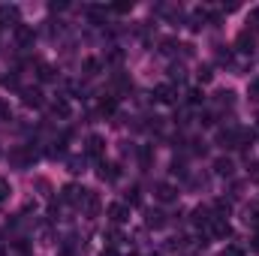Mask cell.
I'll return each mask as SVG.
<instances>
[{"label":"cell","instance_id":"cell-1","mask_svg":"<svg viewBox=\"0 0 259 256\" xmlns=\"http://www.w3.org/2000/svg\"><path fill=\"white\" fill-rule=\"evenodd\" d=\"M88 193L91 190H84V187H78V184H66L64 187V202H69V205H84V199H88Z\"/></svg>","mask_w":259,"mask_h":256},{"label":"cell","instance_id":"cell-2","mask_svg":"<svg viewBox=\"0 0 259 256\" xmlns=\"http://www.w3.org/2000/svg\"><path fill=\"white\" fill-rule=\"evenodd\" d=\"M235 49H238V52H244V55H253V49H256V33L241 30V33L235 36Z\"/></svg>","mask_w":259,"mask_h":256},{"label":"cell","instance_id":"cell-3","mask_svg":"<svg viewBox=\"0 0 259 256\" xmlns=\"http://www.w3.org/2000/svg\"><path fill=\"white\" fill-rule=\"evenodd\" d=\"M208 232H211L214 238H229V235H232V226L226 223V217H214V220L208 223Z\"/></svg>","mask_w":259,"mask_h":256},{"label":"cell","instance_id":"cell-4","mask_svg":"<svg viewBox=\"0 0 259 256\" xmlns=\"http://www.w3.org/2000/svg\"><path fill=\"white\" fill-rule=\"evenodd\" d=\"M106 214H109L112 223H124V220L130 217V208L124 205V202H112V205L106 208Z\"/></svg>","mask_w":259,"mask_h":256},{"label":"cell","instance_id":"cell-5","mask_svg":"<svg viewBox=\"0 0 259 256\" xmlns=\"http://www.w3.org/2000/svg\"><path fill=\"white\" fill-rule=\"evenodd\" d=\"M175 97H178V94H175V88H172V84H157V88H154V100H157V103L172 106V103H175Z\"/></svg>","mask_w":259,"mask_h":256},{"label":"cell","instance_id":"cell-6","mask_svg":"<svg viewBox=\"0 0 259 256\" xmlns=\"http://www.w3.org/2000/svg\"><path fill=\"white\" fill-rule=\"evenodd\" d=\"M103 154H106V139H103V136H91V139H88V157L100 160Z\"/></svg>","mask_w":259,"mask_h":256},{"label":"cell","instance_id":"cell-7","mask_svg":"<svg viewBox=\"0 0 259 256\" xmlns=\"http://www.w3.org/2000/svg\"><path fill=\"white\" fill-rule=\"evenodd\" d=\"M154 196H157L160 202H172V199L178 196V190H175L172 184H166V181H160V184H154Z\"/></svg>","mask_w":259,"mask_h":256},{"label":"cell","instance_id":"cell-8","mask_svg":"<svg viewBox=\"0 0 259 256\" xmlns=\"http://www.w3.org/2000/svg\"><path fill=\"white\" fill-rule=\"evenodd\" d=\"M21 100H24V106H33V109L42 106V94H39L36 88H24V91H21Z\"/></svg>","mask_w":259,"mask_h":256},{"label":"cell","instance_id":"cell-9","mask_svg":"<svg viewBox=\"0 0 259 256\" xmlns=\"http://www.w3.org/2000/svg\"><path fill=\"white\" fill-rule=\"evenodd\" d=\"M0 24L18 27V6H0Z\"/></svg>","mask_w":259,"mask_h":256},{"label":"cell","instance_id":"cell-10","mask_svg":"<svg viewBox=\"0 0 259 256\" xmlns=\"http://www.w3.org/2000/svg\"><path fill=\"white\" fill-rule=\"evenodd\" d=\"M52 112H55L58 118H69V115H72V106H69L66 97H58V100L52 103Z\"/></svg>","mask_w":259,"mask_h":256},{"label":"cell","instance_id":"cell-11","mask_svg":"<svg viewBox=\"0 0 259 256\" xmlns=\"http://www.w3.org/2000/svg\"><path fill=\"white\" fill-rule=\"evenodd\" d=\"M214 220V214L208 211V208H196L193 211V223L199 226V229H208V223Z\"/></svg>","mask_w":259,"mask_h":256},{"label":"cell","instance_id":"cell-12","mask_svg":"<svg viewBox=\"0 0 259 256\" xmlns=\"http://www.w3.org/2000/svg\"><path fill=\"white\" fill-rule=\"evenodd\" d=\"M15 39H18V46H30L33 42V30L27 24H18L15 27Z\"/></svg>","mask_w":259,"mask_h":256},{"label":"cell","instance_id":"cell-13","mask_svg":"<svg viewBox=\"0 0 259 256\" xmlns=\"http://www.w3.org/2000/svg\"><path fill=\"white\" fill-rule=\"evenodd\" d=\"M214 172H217V175H232V172H235V166H232V160H229V157H220V160H214Z\"/></svg>","mask_w":259,"mask_h":256},{"label":"cell","instance_id":"cell-14","mask_svg":"<svg viewBox=\"0 0 259 256\" xmlns=\"http://www.w3.org/2000/svg\"><path fill=\"white\" fill-rule=\"evenodd\" d=\"M145 223H148L151 229H163V226H166V214H160V211H148Z\"/></svg>","mask_w":259,"mask_h":256},{"label":"cell","instance_id":"cell-15","mask_svg":"<svg viewBox=\"0 0 259 256\" xmlns=\"http://www.w3.org/2000/svg\"><path fill=\"white\" fill-rule=\"evenodd\" d=\"M100 178L103 181H115L118 178V166L115 163H100Z\"/></svg>","mask_w":259,"mask_h":256},{"label":"cell","instance_id":"cell-16","mask_svg":"<svg viewBox=\"0 0 259 256\" xmlns=\"http://www.w3.org/2000/svg\"><path fill=\"white\" fill-rule=\"evenodd\" d=\"M81 208L94 217V214L100 211V196H97V193H88V199H84V205H81Z\"/></svg>","mask_w":259,"mask_h":256},{"label":"cell","instance_id":"cell-17","mask_svg":"<svg viewBox=\"0 0 259 256\" xmlns=\"http://www.w3.org/2000/svg\"><path fill=\"white\" fill-rule=\"evenodd\" d=\"M115 109H118V100H115V97H106V100L100 103V112H103V115H115Z\"/></svg>","mask_w":259,"mask_h":256},{"label":"cell","instance_id":"cell-18","mask_svg":"<svg viewBox=\"0 0 259 256\" xmlns=\"http://www.w3.org/2000/svg\"><path fill=\"white\" fill-rule=\"evenodd\" d=\"M247 24H250V27H247L250 33H259V6H256V9H250V18H247Z\"/></svg>","mask_w":259,"mask_h":256},{"label":"cell","instance_id":"cell-19","mask_svg":"<svg viewBox=\"0 0 259 256\" xmlns=\"http://www.w3.org/2000/svg\"><path fill=\"white\" fill-rule=\"evenodd\" d=\"M36 69H39L36 75H39L42 81H49V78H55V69H52V66H49V64H36Z\"/></svg>","mask_w":259,"mask_h":256},{"label":"cell","instance_id":"cell-20","mask_svg":"<svg viewBox=\"0 0 259 256\" xmlns=\"http://www.w3.org/2000/svg\"><path fill=\"white\" fill-rule=\"evenodd\" d=\"M103 18H106V9H103V6H91V21H94V24H100Z\"/></svg>","mask_w":259,"mask_h":256},{"label":"cell","instance_id":"cell-21","mask_svg":"<svg viewBox=\"0 0 259 256\" xmlns=\"http://www.w3.org/2000/svg\"><path fill=\"white\" fill-rule=\"evenodd\" d=\"M127 205H142V190H139V187H133V190L127 193Z\"/></svg>","mask_w":259,"mask_h":256},{"label":"cell","instance_id":"cell-22","mask_svg":"<svg viewBox=\"0 0 259 256\" xmlns=\"http://www.w3.org/2000/svg\"><path fill=\"white\" fill-rule=\"evenodd\" d=\"M97 69H100V61H94V58L84 61V75H97Z\"/></svg>","mask_w":259,"mask_h":256},{"label":"cell","instance_id":"cell-23","mask_svg":"<svg viewBox=\"0 0 259 256\" xmlns=\"http://www.w3.org/2000/svg\"><path fill=\"white\" fill-rule=\"evenodd\" d=\"M12 160H15L18 166H27V160H30V154H27V151H12Z\"/></svg>","mask_w":259,"mask_h":256},{"label":"cell","instance_id":"cell-24","mask_svg":"<svg viewBox=\"0 0 259 256\" xmlns=\"http://www.w3.org/2000/svg\"><path fill=\"white\" fill-rule=\"evenodd\" d=\"M12 118V106L6 100H0V121H9Z\"/></svg>","mask_w":259,"mask_h":256},{"label":"cell","instance_id":"cell-25","mask_svg":"<svg viewBox=\"0 0 259 256\" xmlns=\"http://www.w3.org/2000/svg\"><path fill=\"white\" fill-rule=\"evenodd\" d=\"M9 193H12V184H9L6 178H0V202H3V199H9Z\"/></svg>","mask_w":259,"mask_h":256},{"label":"cell","instance_id":"cell-26","mask_svg":"<svg viewBox=\"0 0 259 256\" xmlns=\"http://www.w3.org/2000/svg\"><path fill=\"white\" fill-rule=\"evenodd\" d=\"M211 78H214L211 66H202V69H199V81H211Z\"/></svg>","mask_w":259,"mask_h":256},{"label":"cell","instance_id":"cell-27","mask_svg":"<svg viewBox=\"0 0 259 256\" xmlns=\"http://www.w3.org/2000/svg\"><path fill=\"white\" fill-rule=\"evenodd\" d=\"M202 100H205V94H202L199 88H193V91H190V103H193V106H199Z\"/></svg>","mask_w":259,"mask_h":256},{"label":"cell","instance_id":"cell-28","mask_svg":"<svg viewBox=\"0 0 259 256\" xmlns=\"http://www.w3.org/2000/svg\"><path fill=\"white\" fill-rule=\"evenodd\" d=\"M250 97H253V100H259V78H253V81H250Z\"/></svg>","mask_w":259,"mask_h":256},{"label":"cell","instance_id":"cell-29","mask_svg":"<svg viewBox=\"0 0 259 256\" xmlns=\"http://www.w3.org/2000/svg\"><path fill=\"white\" fill-rule=\"evenodd\" d=\"M223 256H244V250H241V247H226Z\"/></svg>","mask_w":259,"mask_h":256},{"label":"cell","instance_id":"cell-30","mask_svg":"<svg viewBox=\"0 0 259 256\" xmlns=\"http://www.w3.org/2000/svg\"><path fill=\"white\" fill-rule=\"evenodd\" d=\"M112 9H115V12H130V9H133V3H115Z\"/></svg>","mask_w":259,"mask_h":256},{"label":"cell","instance_id":"cell-31","mask_svg":"<svg viewBox=\"0 0 259 256\" xmlns=\"http://www.w3.org/2000/svg\"><path fill=\"white\" fill-rule=\"evenodd\" d=\"M253 250H256V253H259V232H256V235H253Z\"/></svg>","mask_w":259,"mask_h":256},{"label":"cell","instance_id":"cell-32","mask_svg":"<svg viewBox=\"0 0 259 256\" xmlns=\"http://www.w3.org/2000/svg\"><path fill=\"white\" fill-rule=\"evenodd\" d=\"M103 256H118V253H115V250H112V247H109V250H103Z\"/></svg>","mask_w":259,"mask_h":256}]
</instances>
